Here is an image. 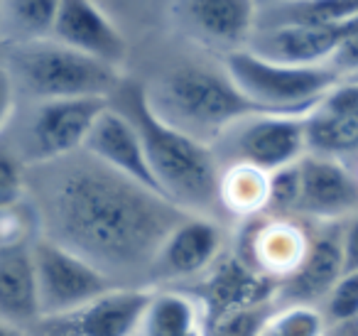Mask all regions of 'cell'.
<instances>
[{
	"label": "cell",
	"instance_id": "6da1fadb",
	"mask_svg": "<svg viewBox=\"0 0 358 336\" xmlns=\"http://www.w3.org/2000/svg\"><path fill=\"white\" fill-rule=\"evenodd\" d=\"M42 167L40 199L32 202L40 236L84 258L115 287H148L155 253L189 214L84 150Z\"/></svg>",
	"mask_w": 358,
	"mask_h": 336
},
{
	"label": "cell",
	"instance_id": "7a4b0ae2",
	"mask_svg": "<svg viewBox=\"0 0 358 336\" xmlns=\"http://www.w3.org/2000/svg\"><path fill=\"white\" fill-rule=\"evenodd\" d=\"M108 106L135 128L159 194L185 214L219 221L221 167L214 150L159 120L150 108L145 86L133 79H120Z\"/></svg>",
	"mask_w": 358,
	"mask_h": 336
},
{
	"label": "cell",
	"instance_id": "3957f363",
	"mask_svg": "<svg viewBox=\"0 0 358 336\" xmlns=\"http://www.w3.org/2000/svg\"><path fill=\"white\" fill-rule=\"evenodd\" d=\"M145 96L159 120L204 145H214L231 125L265 113L250 104L226 76L204 64H182L167 71Z\"/></svg>",
	"mask_w": 358,
	"mask_h": 336
},
{
	"label": "cell",
	"instance_id": "277c9868",
	"mask_svg": "<svg viewBox=\"0 0 358 336\" xmlns=\"http://www.w3.org/2000/svg\"><path fill=\"white\" fill-rule=\"evenodd\" d=\"M6 69L15 84V94L30 101L59 99H108L123 74L115 66L57 45L55 40H37L10 47Z\"/></svg>",
	"mask_w": 358,
	"mask_h": 336
},
{
	"label": "cell",
	"instance_id": "5b68a950",
	"mask_svg": "<svg viewBox=\"0 0 358 336\" xmlns=\"http://www.w3.org/2000/svg\"><path fill=\"white\" fill-rule=\"evenodd\" d=\"M224 71L250 104L278 115H304L329 89L346 79L329 64H275L245 47L224 55Z\"/></svg>",
	"mask_w": 358,
	"mask_h": 336
},
{
	"label": "cell",
	"instance_id": "8992f818",
	"mask_svg": "<svg viewBox=\"0 0 358 336\" xmlns=\"http://www.w3.org/2000/svg\"><path fill=\"white\" fill-rule=\"evenodd\" d=\"M106 106L108 99L40 101L27 115L17 145H10V150L25 169L59 162L84 148L91 125Z\"/></svg>",
	"mask_w": 358,
	"mask_h": 336
},
{
	"label": "cell",
	"instance_id": "52a82bcc",
	"mask_svg": "<svg viewBox=\"0 0 358 336\" xmlns=\"http://www.w3.org/2000/svg\"><path fill=\"white\" fill-rule=\"evenodd\" d=\"M309 233L307 251L299 265L275 285L273 304L278 307H317L329 287L343 275L356 270V223L353 218L338 223H319Z\"/></svg>",
	"mask_w": 358,
	"mask_h": 336
},
{
	"label": "cell",
	"instance_id": "ba28073f",
	"mask_svg": "<svg viewBox=\"0 0 358 336\" xmlns=\"http://www.w3.org/2000/svg\"><path fill=\"white\" fill-rule=\"evenodd\" d=\"M219 167L245 164L263 174L294 164L304 155L302 115L260 113L231 125L214 145Z\"/></svg>",
	"mask_w": 358,
	"mask_h": 336
},
{
	"label": "cell",
	"instance_id": "9c48e42d",
	"mask_svg": "<svg viewBox=\"0 0 358 336\" xmlns=\"http://www.w3.org/2000/svg\"><path fill=\"white\" fill-rule=\"evenodd\" d=\"M32 267L40 316L71 312L115 287L84 258L45 236L32 241Z\"/></svg>",
	"mask_w": 358,
	"mask_h": 336
},
{
	"label": "cell",
	"instance_id": "30bf717a",
	"mask_svg": "<svg viewBox=\"0 0 358 336\" xmlns=\"http://www.w3.org/2000/svg\"><path fill=\"white\" fill-rule=\"evenodd\" d=\"M148 287H113L106 295L86 302L71 312L37 316L30 336H135L145 304L150 300Z\"/></svg>",
	"mask_w": 358,
	"mask_h": 336
},
{
	"label": "cell",
	"instance_id": "8fae6325",
	"mask_svg": "<svg viewBox=\"0 0 358 336\" xmlns=\"http://www.w3.org/2000/svg\"><path fill=\"white\" fill-rule=\"evenodd\" d=\"M224 228L216 218L185 216L155 253L148 272V290L201 277L224 255Z\"/></svg>",
	"mask_w": 358,
	"mask_h": 336
},
{
	"label": "cell",
	"instance_id": "7c38bea8",
	"mask_svg": "<svg viewBox=\"0 0 358 336\" xmlns=\"http://www.w3.org/2000/svg\"><path fill=\"white\" fill-rule=\"evenodd\" d=\"M309 243V231L294 216H258L243 218L238 233L236 258L258 275L278 285L299 265Z\"/></svg>",
	"mask_w": 358,
	"mask_h": 336
},
{
	"label": "cell",
	"instance_id": "4fadbf2b",
	"mask_svg": "<svg viewBox=\"0 0 358 336\" xmlns=\"http://www.w3.org/2000/svg\"><path fill=\"white\" fill-rule=\"evenodd\" d=\"M299 194L294 216L314 223H338L353 218L358 206V179L346 162L317 155L297 160Z\"/></svg>",
	"mask_w": 358,
	"mask_h": 336
},
{
	"label": "cell",
	"instance_id": "5bb4252c",
	"mask_svg": "<svg viewBox=\"0 0 358 336\" xmlns=\"http://www.w3.org/2000/svg\"><path fill=\"white\" fill-rule=\"evenodd\" d=\"M304 155L346 162L358 150V84L338 81L302 115Z\"/></svg>",
	"mask_w": 358,
	"mask_h": 336
},
{
	"label": "cell",
	"instance_id": "9a60e30c",
	"mask_svg": "<svg viewBox=\"0 0 358 336\" xmlns=\"http://www.w3.org/2000/svg\"><path fill=\"white\" fill-rule=\"evenodd\" d=\"M50 40L115 69H123L128 59L123 32L96 6V0H59Z\"/></svg>",
	"mask_w": 358,
	"mask_h": 336
},
{
	"label": "cell",
	"instance_id": "2e32d148",
	"mask_svg": "<svg viewBox=\"0 0 358 336\" xmlns=\"http://www.w3.org/2000/svg\"><path fill=\"white\" fill-rule=\"evenodd\" d=\"M174 15L187 37L229 55L243 50L255 32L258 0H177Z\"/></svg>",
	"mask_w": 358,
	"mask_h": 336
},
{
	"label": "cell",
	"instance_id": "e0dca14e",
	"mask_svg": "<svg viewBox=\"0 0 358 336\" xmlns=\"http://www.w3.org/2000/svg\"><path fill=\"white\" fill-rule=\"evenodd\" d=\"M356 35V22L331 27H273L255 30L245 50L260 59L289 66L329 64L334 52Z\"/></svg>",
	"mask_w": 358,
	"mask_h": 336
},
{
	"label": "cell",
	"instance_id": "ac0fdd59",
	"mask_svg": "<svg viewBox=\"0 0 358 336\" xmlns=\"http://www.w3.org/2000/svg\"><path fill=\"white\" fill-rule=\"evenodd\" d=\"M84 150L89 158L101 162L103 167L113 169L115 174L130 179V182L140 184V187L150 189V192L159 194L157 182H155L152 172L148 167V160L143 153V143H140L135 128L118 113L115 108L106 106L96 123L91 125L89 135L84 140ZM162 197V194H159Z\"/></svg>",
	"mask_w": 358,
	"mask_h": 336
},
{
	"label": "cell",
	"instance_id": "d6986e66",
	"mask_svg": "<svg viewBox=\"0 0 358 336\" xmlns=\"http://www.w3.org/2000/svg\"><path fill=\"white\" fill-rule=\"evenodd\" d=\"M37 316L32 241L0 246V319L27 329Z\"/></svg>",
	"mask_w": 358,
	"mask_h": 336
},
{
	"label": "cell",
	"instance_id": "ffe728a7",
	"mask_svg": "<svg viewBox=\"0 0 358 336\" xmlns=\"http://www.w3.org/2000/svg\"><path fill=\"white\" fill-rule=\"evenodd\" d=\"M358 0H270L260 3L255 30L273 27H331L356 22Z\"/></svg>",
	"mask_w": 358,
	"mask_h": 336
},
{
	"label": "cell",
	"instance_id": "44dd1931",
	"mask_svg": "<svg viewBox=\"0 0 358 336\" xmlns=\"http://www.w3.org/2000/svg\"><path fill=\"white\" fill-rule=\"evenodd\" d=\"M204 324V309L194 295L177 287H159L150 292L135 336H189Z\"/></svg>",
	"mask_w": 358,
	"mask_h": 336
},
{
	"label": "cell",
	"instance_id": "7402d4cb",
	"mask_svg": "<svg viewBox=\"0 0 358 336\" xmlns=\"http://www.w3.org/2000/svg\"><path fill=\"white\" fill-rule=\"evenodd\" d=\"M59 0H0V40L10 47L50 40Z\"/></svg>",
	"mask_w": 358,
	"mask_h": 336
},
{
	"label": "cell",
	"instance_id": "603a6c76",
	"mask_svg": "<svg viewBox=\"0 0 358 336\" xmlns=\"http://www.w3.org/2000/svg\"><path fill=\"white\" fill-rule=\"evenodd\" d=\"M268 174L245 164H226L219 177L221 211H229L238 218H250L263 214Z\"/></svg>",
	"mask_w": 358,
	"mask_h": 336
},
{
	"label": "cell",
	"instance_id": "cb8c5ba5",
	"mask_svg": "<svg viewBox=\"0 0 358 336\" xmlns=\"http://www.w3.org/2000/svg\"><path fill=\"white\" fill-rule=\"evenodd\" d=\"M327 324L319 307H278L268 316L260 336H324Z\"/></svg>",
	"mask_w": 358,
	"mask_h": 336
},
{
	"label": "cell",
	"instance_id": "d4e9b609",
	"mask_svg": "<svg viewBox=\"0 0 358 336\" xmlns=\"http://www.w3.org/2000/svg\"><path fill=\"white\" fill-rule=\"evenodd\" d=\"M324 300V312L319 309V314L324 316V324H346V321H356L358 316V270L343 272L329 292L322 297Z\"/></svg>",
	"mask_w": 358,
	"mask_h": 336
},
{
	"label": "cell",
	"instance_id": "484cf974",
	"mask_svg": "<svg viewBox=\"0 0 358 336\" xmlns=\"http://www.w3.org/2000/svg\"><path fill=\"white\" fill-rule=\"evenodd\" d=\"M299 194V172L297 162L268 174V189H265V216H294Z\"/></svg>",
	"mask_w": 358,
	"mask_h": 336
},
{
	"label": "cell",
	"instance_id": "4316f807",
	"mask_svg": "<svg viewBox=\"0 0 358 336\" xmlns=\"http://www.w3.org/2000/svg\"><path fill=\"white\" fill-rule=\"evenodd\" d=\"M27 197V169L10 150L0 145V211L20 204Z\"/></svg>",
	"mask_w": 358,
	"mask_h": 336
},
{
	"label": "cell",
	"instance_id": "83f0119b",
	"mask_svg": "<svg viewBox=\"0 0 358 336\" xmlns=\"http://www.w3.org/2000/svg\"><path fill=\"white\" fill-rule=\"evenodd\" d=\"M15 84L10 79V71L6 69V64L0 62V133L6 130V125L10 123L13 113H15Z\"/></svg>",
	"mask_w": 358,
	"mask_h": 336
},
{
	"label": "cell",
	"instance_id": "f1b7e54d",
	"mask_svg": "<svg viewBox=\"0 0 358 336\" xmlns=\"http://www.w3.org/2000/svg\"><path fill=\"white\" fill-rule=\"evenodd\" d=\"M0 336H30V334H27V329H22V326H15V324H10V321L0 319Z\"/></svg>",
	"mask_w": 358,
	"mask_h": 336
},
{
	"label": "cell",
	"instance_id": "f546056e",
	"mask_svg": "<svg viewBox=\"0 0 358 336\" xmlns=\"http://www.w3.org/2000/svg\"><path fill=\"white\" fill-rule=\"evenodd\" d=\"M260 3H270V0H260ZM260 3H258V6H260Z\"/></svg>",
	"mask_w": 358,
	"mask_h": 336
}]
</instances>
